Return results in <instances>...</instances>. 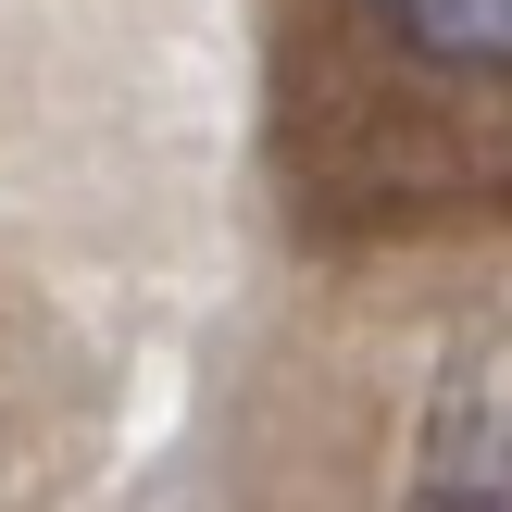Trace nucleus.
<instances>
[{
	"mask_svg": "<svg viewBox=\"0 0 512 512\" xmlns=\"http://www.w3.org/2000/svg\"><path fill=\"white\" fill-rule=\"evenodd\" d=\"M375 13L438 63H512V0H375Z\"/></svg>",
	"mask_w": 512,
	"mask_h": 512,
	"instance_id": "obj_2",
	"label": "nucleus"
},
{
	"mask_svg": "<svg viewBox=\"0 0 512 512\" xmlns=\"http://www.w3.org/2000/svg\"><path fill=\"white\" fill-rule=\"evenodd\" d=\"M413 512H512V338H475L438 375L413 438Z\"/></svg>",
	"mask_w": 512,
	"mask_h": 512,
	"instance_id": "obj_1",
	"label": "nucleus"
}]
</instances>
